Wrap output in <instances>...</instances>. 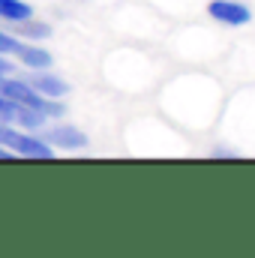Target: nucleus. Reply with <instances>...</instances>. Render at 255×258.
I'll return each mask as SVG.
<instances>
[{"label":"nucleus","mask_w":255,"mask_h":258,"mask_svg":"<svg viewBox=\"0 0 255 258\" xmlns=\"http://www.w3.org/2000/svg\"><path fill=\"white\" fill-rule=\"evenodd\" d=\"M0 96H6V99H12V102H18V105L36 108V111H42L45 117H48V114H51V117H60V114H63V105H60L57 99H45V96H39L24 78L0 75Z\"/></svg>","instance_id":"1"},{"label":"nucleus","mask_w":255,"mask_h":258,"mask_svg":"<svg viewBox=\"0 0 255 258\" xmlns=\"http://www.w3.org/2000/svg\"><path fill=\"white\" fill-rule=\"evenodd\" d=\"M0 144L6 150H12L15 156H27V159H51V150H54L45 138L21 132L12 123H0Z\"/></svg>","instance_id":"2"},{"label":"nucleus","mask_w":255,"mask_h":258,"mask_svg":"<svg viewBox=\"0 0 255 258\" xmlns=\"http://www.w3.org/2000/svg\"><path fill=\"white\" fill-rule=\"evenodd\" d=\"M0 123H12V126H21V129H39L45 123V114L36 111V108H27V105H18L6 96H0Z\"/></svg>","instance_id":"3"},{"label":"nucleus","mask_w":255,"mask_h":258,"mask_svg":"<svg viewBox=\"0 0 255 258\" xmlns=\"http://www.w3.org/2000/svg\"><path fill=\"white\" fill-rule=\"evenodd\" d=\"M24 81H27L39 96H45V99H63L66 93H69V84H66L63 78H57V75H51V72H45V69H33L30 75H24Z\"/></svg>","instance_id":"4"},{"label":"nucleus","mask_w":255,"mask_h":258,"mask_svg":"<svg viewBox=\"0 0 255 258\" xmlns=\"http://www.w3.org/2000/svg\"><path fill=\"white\" fill-rule=\"evenodd\" d=\"M207 12H210V18H216V21H222V24H231V27H240V24H249V9L243 6V3H234V0H213L210 6H207Z\"/></svg>","instance_id":"5"},{"label":"nucleus","mask_w":255,"mask_h":258,"mask_svg":"<svg viewBox=\"0 0 255 258\" xmlns=\"http://www.w3.org/2000/svg\"><path fill=\"white\" fill-rule=\"evenodd\" d=\"M45 141L51 147H63V150H78V147H87V135L75 126H51Z\"/></svg>","instance_id":"6"},{"label":"nucleus","mask_w":255,"mask_h":258,"mask_svg":"<svg viewBox=\"0 0 255 258\" xmlns=\"http://www.w3.org/2000/svg\"><path fill=\"white\" fill-rule=\"evenodd\" d=\"M15 57L24 66H30V69H48L51 66V54L45 48H39V45H21Z\"/></svg>","instance_id":"7"},{"label":"nucleus","mask_w":255,"mask_h":258,"mask_svg":"<svg viewBox=\"0 0 255 258\" xmlns=\"http://www.w3.org/2000/svg\"><path fill=\"white\" fill-rule=\"evenodd\" d=\"M30 15H33L30 3H24V0H0V18L3 21L18 24V21H27Z\"/></svg>","instance_id":"8"},{"label":"nucleus","mask_w":255,"mask_h":258,"mask_svg":"<svg viewBox=\"0 0 255 258\" xmlns=\"http://www.w3.org/2000/svg\"><path fill=\"white\" fill-rule=\"evenodd\" d=\"M18 33L27 36V39H45V36H51V27L42 24V21H36V18L30 15L27 21H18Z\"/></svg>","instance_id":"9"},{"label":"nucleus","mask_w":255,"mask_h":258,"mask_svg":"<svg viewBox=\"0 0 255 258\" xmlns=\"http://www.w3.org/2000/svg\"><path fill=\"white\" fill-rule=\"evenodd\" d=\"M18 48H21V42L0 30V54H18Z\"/></svg>","instance_id":"10"},{"label":"nucleus","mask_w":255,"mask_h":258,"mask_svg":"<svg viewBox=\"0 0 255 258\" xmlns=\"http://www.w3.org/2000/svg\"><path fill=\"white\" fill-rule=\"evenodd\" d=\"M9 72H12V63H9V60L0 54V75H9Z\"/></svg>","instance_id":"11"},{"label":"nucleus","mask_w":255,"mask_h":258,"mask_svg":"<svg viewBox=\"0 0 255 258\" xmlns=\"http://www.w3.org/2000/svg\"><path fill=\"white\" fill-rule=\"evenodd\" d=\"M12 156H15V153H12V150H6V147L0 144V159H12Z\"/></svg>","instance_id":"12"}]
</instances>
